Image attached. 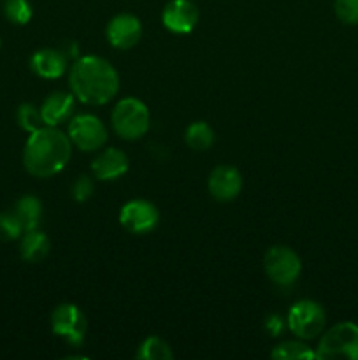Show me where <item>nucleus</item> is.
<instances>
[{
    "label": "nucleus",
    "instance_id": "1",
    "mask_svg": "<svg viewBox=\"0 0 358 360\" xmlns=\"http://www.w3.org/2000/svg\"><path fill=\"white\" fill-rule=\"evenodd\" d=\"M72 95L88 105H104L119 90V76L111 62L100 56H81L70 67Z\"/></svg>",
    "mask_w": 358,
    "mask_h": 360
},
{
    "label": "nucleus",
    "instance_id": "2",
    "mask_svg": "<svg viewBox=\"0 0 358 360\" xmlns=\"http://www.w3.org/2000/svg\"><path fill=\"white\" fill-rule=\"evenodd\" d=\"M72 155L69 136L56 127H41L30 134L23 150V165L35 178L58 174Z\"/></svg>",
    "mask_w": 358,
    "mask_h": 360
},
{
    "label": "nucleus",
    "instance_id": "3",
    "mask_svg": "<svg viewBox=\"0 0 358 360\" xmlns=\"http://www.w3.org/2000/svg\"><path fill=\"white\" fill-rule=\"evenodd\" d=\"M111 123L114 132L125 141L140 139L147 134L151 125L150 109L142 101L135 97H126L112 109Z\"/></svg>",
    "mask_w": 358,
    "mask_h": 360
},
{
    "label": "nucleus",
    "instance_id": "4",
    "mask_svg": "<svg viewBox=\"0 0 358 360\" xmlns=\"http://www.w3.org/2000/svg\"><path fill=\"white\" fill-rule=\"evenodd\" d=\"M321 360H358V326L340 322L321 336L316 350Z\"/></svg>",
    "mask_w": 358,
    "mask_h": 360
},
{
    "label": "nucleus",
    "instance_id": "5",
    "mask_svg": "<svg viewBox=\"0 0 358 360\" xmlns=\"http://www.w3.org/2000/svg\"><path fill=\"white\" fill-rule=\"evenodd\" d=\"M326 323L325 309L311 299L297 301L288 311V327L300 340H314L323 333Z\"/></svg>",
    "mask_w": 358,
    "mask_h": 360
},
{
    "label": "nucleus",
    "instance_id": "6",
    "mask_svg": "<svg viewBox=\"0 0 358 360\" xmlns=\"http://www.w3.org/2000/svg\"><path fill=\"white\" fill-rule=\"evenodd\" d=\"M263 267L267 276L279 287H288L298 280L302 271V262L291 248L277 245L269 248L263 257Z\"/></svg>",
    "mask_w": 358,
    "mask_h": 360
},
{
    "label": "nucleus",
    "instance_id": "7",
    "mask_svg": "<svg viewBox=\"0 0 358 360\" xmlns=\"http://www.w3.org/2000/svg\"><path fill=\"white\" fill-rule=\"evenodd\" d=\"M51 329L72 347H81L86 336L88 322L84 313L76 304H60L51 313Z\"/></svg>",
    "mask_w": 358,
    "mask_h": 360
},
{
    "label": "nucleus",
    "instance_id": "8",
    "mask_svg": "<svg viewBox=\"0 0 358 360\" xmlns=\"http://www.w3.org/2000/svg\"><path fill=\"white\" fill-rule=\"evenodd\" d=\"M67 136L77 150L90 153L104 146L107 141V129L97 116L79 115L70 120Z\"/></svg>",
    "mask_w": 358,
    "mask_h": 360
},
{
    "label": "nucleus",
    "instance_id": "9",
    "mask_svg": "<svg viewBox=\"0 0 358 360\" xmlns=\"http://www.w3.org/2000/svg\"><path fill=\"white\" fill-rule=\"evenodd\" d=\"M158 220H160V213L157 206L144 199L128 200L119 211V224L130 234H147L157 227Z\"/></svg>",
    "mask_w": 358,
    "mask_h": 360
},
{
    "label": "nucleus",
    "instance_id": "10",
    "mask_svg": "<svg viewBox=\"0 0 358 360\" xmlns=\"http://www.w3.org/2000/svg\"><path fill=\"white\" fill-rule=\"evenodd\" d=\"M105 35H107V41L112 48L125 51V49L133 48L140 41L142 23L133 14H118L107 23Z\"/></svg>",
    "mask_w": 358,
    "mask_h": 360
},
{
    "label": "nucleus",
    "instance_id": "11",
    "mask_svg": "<svg viewBox=\"0 0 358 360\" xmlns=\"http://www.w3.org/2000/svg\"><path fill=\"white\" fill-rule=\"evenodd\" d=\"M161 23L172 34H190L199 23V9L192 0H171L161 11Z\"/></svg>",
    "mask_w": 358,
    "mask_h": 360
},
{
    "label": "nucleus",
    "instance_id": "12",
    "mask_svg": "<svg viewBox=\"0 0 358 360\" xmlns=\"http://www.w3.org/2000/svg\"><path fill=\"white\" fill-rule=\"evenodd\" d=\"M209 193L220 202L235 199L242 190V176L232 165H218L213 169L207 179Z\"/></svg>",
    "mask_w": 358,
    "mask_h": 360
},
{
    "label": "nucleus",
    "instance_id": "13",
    "mask_svg": "<svg viewBox=\"0 0 358 360\" xmlns=\"http://www.w3.org/2000/svg\"><path fill=\"white\" fill-rule=\"evenodd\" d=\"M128 157L118 148H107L91 162V172L100 181H114L128 171Z\"/></svg>",
    "mask_w": 358,
    "mask_h": 360
},
{
    "label": "nucleus",
    "instance_id": "14",
    "mask_svg": "<svg viewBox=\"0 0 358 360\" xmlns=\"http://www.w3.org/2000/svg\"><path fill=\"white\" fill-rule=\"evenodd\" d=\"M30 67L42 79H58L65 74L67 56L53 48H42L32 55Z\"/></svg>",
    "mask_w": 358,
    "mask_h": 360
},
{
    "label": "nucleus",
    "instance_id": "15",
    "mask_svg": "<svg viewBox=\"0 0 358 360\" xmlns=\"http://www.w3.org/2000/svg\"><path fill=\"white\" fill-rule=\"evenodd\" d=\"M41 116L44 125L58 127L65 123L72 116L74 111V95L65 94V91H55L48 95L42 102Z\"/></svg>",
    "mask_w": 358,
    "mask_h": 360
},
{
    "label": "nucleus",
    "instance_id": "16",
    "mask_svg": "<svg viewBox=\"0 0 358 360\" xmlns=\"http://www.w3.org/2000/svg\"><path fill=\"white\" fill-rule=\"evenodd\" d=\"M49 250H51V241L44 232L34 229V231L23 232V236H21L20 255L25 262H42L49 255Z\"/></svg>",
    "mask_w": 358,
    "mask_h": 360
},
{
    "label": "nucleus",
    "instance_id": "17",
    "mask_svg": "<svg viewBox=\"0 0 358 360\" xmlns=\"http://www.w3.org/2000/svg\"><path fill=\"white\" fill-rule=\"evenodd\" d=\"M13 213L20 220L23 231H34L39 227L42 218V202L34 195H23L14 204Z\"/></svg>",
    "mask_w": 358,
    "mask_h": 360
},
{
    "label": "nucleus",
    "instance_id": "18",
    "mask_svg": "<svg viewBox=\"0 0 358 360\" xmlns=\"http://www.w3.org/2000/svg\"><path fill=\"white\" fill-rule=\"evenodd\" d=\"M185 141L190 150L207 151L214 143V132L206 122H193L186 129Z\"/></svg>",
    "mask_w": 358,
    "mask_h": 360
},
{
    "label": "nucleus",
    "instance_id": "19",
    "mask_svg": "<svg viewBox=\"0 0 358 360\" xmlns=\"http://www.w3.org/2000/svg\"><path fill=\"white\" fill-rule=\"evenodd\" d=\"M272 359L276 360H312L316 359V352H312L307 345L300 341H284L272 350Z\"/></svg>",
    "mask_w": 358,
    "mask_h": 360
},
{
    "label": "nucleus",
    "instance_id": "20",
    "mask_svg": "<svg viewBox=\"0 0 358 360\" xmlns=\"http://www.w3.org/2000/svg\"><path fill=\"white\" fill-rule=\"evenodd\" d=\"M137 359L140 360H172L174 354H172L168 343H165L160 338L153 336L147 338L142 341V345L139 347L137 352Z\"/></svg>",
    "mask_w": 358,
    "mask_h": 360
},
{
    "label": "nucleus",
    "instance_id": "21",
    "mask_svg": "<svg viewBox=\"0 0 358 360\" xmlns=\"http://www.w3.org/2000/svg\"><path fill=\"white\" fill-rule=\"evenodd\" d=\"M16 122L25 132L32 134L35 130H39L41 127H44V122H42L41 109H37V105L30 104V102H25L18 108L16 112Z\"/></svg>",
    "mask_w": 358,
    "mask_h": 360
},
{
    "label": "nucleus",
    "instance_id": "22",
    "mask_svg": "<svg viewBox=\"0 0 358 360\" xmlns=\"http://www.w3.org/2000/svg\"><path fill=\"white\" fill-rule=\"evenodd\" d=\"M32 9L28 0H6L4 2V16L14 25H27L32 20Z\"/></svg>",
    "mask_w": 358,
    "mask_h": 360
},
{
    "label": "nucleus",
    "instance_id": "23",
    "mask_svg": "<svg viewBox=\"0 0 358 360\" xmlns=\"http://www.w3.org/2000/svg\"><path fill=\"white\" fill-rule=\"evenodd\" d=\"M23 227H21L20 220H18L13 211L11 213H0V241H16L23 236Z\"/></svg>",
    "mask_w": 358,
    "mask_h": 360
},
{
    "label": "nucleus",
    "instance_id": "24",
    "mask_svg": "<svg viewBox=\"0 0 358 360\" xmlns=\"http://www.w3.org/2000/svg\"><path fill=\"white\" fill-rule=\"evenodd\" d=\"M333 11L344 25H358V0H336Z\"/></svg>",
    "mask_w": 358,
    "mask_h": 360
},
{
    "label": "nucleus",
    "instance_id": "25",
    "mask_svg": "<svg viewBox=\"0 0 358 360\" xmlns=\"http://www.w3.org/2000/svg\"><path fill=\"white\" fill-rule=\"evenodd\" d=\"M93 195V181L90 176H79L72 185V197L77 202H84Z\"/></svg>",
    "mask_w": 358,
    "mask_h": 360
},
{
    "label": "nucleus",
    "instance_id": "26",
    "mask_svg": "<svg viewBox=\"0 0 358 360\" xmlns=\"http://www.w3.org/2000/svg\"><path fill=\"white\" fill-rule=\"evenodd\" d=\"M267 329H269L272 334H279V330L283 329L279 316H270V320L267 322Z\"/></svg>",
    "mask_w": 358,
    "mask_h": 360
}]
</instances>
